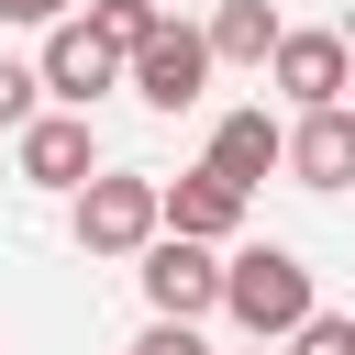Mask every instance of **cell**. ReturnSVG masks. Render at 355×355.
I'll return each instance as SVG.
<instances>
[{
  "label": "cell",
  "mask_w": 355,
  "mask_h": 355,
  "mask_svg": "<svg viewBox=\"0 0 355 355\" xmlns=\"http://www.w3.org/2000/svg\"><path fill=\"white\" fill-rule=\"evenodd\" d=\"M222 311H233L255 344H288L322 300H311V266H300L288 244H244V255H222Z\"/></svg>",
  "instance_id": "obj_1"
},
{
  "label": "cell",
  "mask_w": 355,
  "mask_h": 355,
  "mask_svg": "<svg viewBox=\"0 0 355 355\" xmlns=\"http://www.w3.org/2000/svg\"><path fill=\"white\" fill-rule=\"evenodd\" d=\"M155 233H166V178H144V166H100V178L78 189V255L122 266V255H144Z\"/></svg>",
  "instance_id": "obj_2"
},
{
  "label": "cell",
  "mask_w": 355,
  "mask_h": 355,
  "mask_svg": "<svg viewBox=\"0 0 355 355\" xmlns=\"http://www.w3.org/2000/svg\"><path fill=\"white\" fill-rule=\"evenodd\" d=\"M122 89H133L144 111H189V100L211 89V33H189V22H155V33L133 44Z\"/></svg>",
  "instance_id": "obj_3"
},
{
  "label": "cell",
  "mask_w": 355,
  "mask_h": 355,
  "mask_svg": "<svg viewBox=\"0 0 355 355\" xmlns=\"http://www.w3.org/2000/svg\"><path fill=\"white\" fill-rule=\"evenodd\" d=\"M133 277H144V300H155L166 322H200V311H222V255H211L200 233H155V244L133 255Z\"/></svg>",
  "instance_id": "obj_4"
},
{
  "label": "cell",
  "mask_w": 355,
  "mask_h": 355,
  "mask_svg": "<svg viewBox=\"0 0 355 355\" xmlns=\"http://www.w3.org/2000/svg\"><path fill=\"white\" fill-rule=\"evenodd\" d=\"M266 78H277V100H288V111H322V100H344V89H355V44H344V33H322V22H288V33H277V55H266Z\"/></svg>",
  "instance_id": "obj_5"
},
{
  "label": "cell",
  "mask_w": 355,
  "mask_h": 355,
  "mask_svg": "<svg viewBox=\"0 0 355 355\" xmlns=\"http://www.w3.org/2000/svg\"><path fill=\"white\" fill-rule=\"evenodd\" d=\"M11 166H22L33 189H67V200H78V189L100 178V133H89V111H33V122L11 133Z\"/></svg>",
  "instance_id": "obj_6"
},
{
  "label": "cell",
  "mask_w": 355,
  "mask_h": 355,
  "mask_svg": "<svg viewBox=\"0 0 355 355\" xmlns=\"http://www.w3.org/2000/svg\"><path fill=\"white\" fill-rule=\"evenodd\" d=\"M33 67H44V100H55V111H89L100 89H122V55L89 33V11L44 22V55H33Z\"/></svg>",
  "instance_id": "obj_7"
},
{
  "label": "cell",
  "mask_w": 355,
  "mask_h": 355,
  "mask_svg": "<svg viewBox=\"0 0 355 355\" xmlns=\"http://www.w3.org/2000/svg\"><path fill=\"white\" fill-rule=\"evenodd\" d=\"M288 178L300 189H355V100H322L288 122Z\"/></svg>",
  "instance_id": "obj_8"
},
{
  "label": "cell",
  "mask_w": 355,
  "mask_h": 355,
  "mask_svg": "<svg viewBox=\"0 0 355 355\" xmlns=\"http://www.w3.org/2000/svg\"><path fill=\"white\" fill-rule=\"evenodd\" d=\"M200 166H222L233 189H255V178H277V166H288V122H277V111H222Z\"/></svg>",
  "instance_id": "obj_9"
},
{
  "label": "cell",
  "mask_w": 355,
  "mask_h": 355,
  "mask_svg": "<svg viewBox=\"0 0 355 355\" xmlns=\"http://www.w3.org/2000/svg\"><path fill=\"white\" fill-rule=\"evenodd\" d=\"M244 200H255V189H233L222 166H189V178H166V233L233 244V233H244Z\"/></svg>",
  "instance_id": "obj_10"
},
{
  "label": "cell",
  "mask_w": 355,
  "mask_h": 355,
  "mask_svg": "<svg viewBox=\"0 0 355 355\" xmlns=\"http://www.w3.org/2000/svg\"><path fill=\"white\" fill-rule=\"evenodd\" d=\"M200 33H211V67H266V55H277V33H288V22H277V11H266V0H222V11H211V22H200Z\"/></svg>",
  "instance_id": "obj_11"
},
{
  "label": "cell",
  "mask_w": 355,
  "mask_h": 355,
  "mask_svg": "<svg viewBox=\"0 0 355 355\" xmlns=\"http://www.w3.org/2000/svg\"><path fill=\"white\" fill-rule=\"evenodd\" d=\"M155 22H166V11H155V0H89V33H100V44H111V55H122V67H133V44H144V33H155Z\"/></svg>",
  "instance_id": "obj_12"
},
{
  "label": "cell",
  "mask_w": 355,
  "mask_h": 355,
  "mask_svg": "<svg viewBox=\"0 0 355 355\" xmlns=\"http://www.w3.org/2000/svg\"><path fill=\"white\" fill-rule=\"evenodd\" d=\"M44 111V67H22V55H0V133H22Z\"/></svg>",
  "instance_id": "obj_13"
},
{
  "label": "cell",
  "mask_w": 355,
  "mask_h": 355,
  "mask_svg": "<svg viewBox=\"0 0 355 355\" xmlns=\"http://www.w3.org/2000/svg\"><path fill=\"white\" fill-rule=\"evenodd\" d=\"M288 355H355V322H344V311H311V322L288 333Z\"/></svg>",
  "instance_id": "obj_14"
},
{
  "label": "cell",
  "mask_w": 355,
  "mask_h": 355,
  "mask_svg": "<svg viewBox=\"0 0 355 355\" xmlns=\"http://www.w3.org/2000/svg\"><path fill=\"white\" fill-rule=\"evenodd\" d=\"M133 355H211V344H200V322H166V311H155V322L133 333Z\"/></svg>",
  "instance_id": "obj_15"
},
{
  "label": "cell",
  "mask_w": 355,
  "mask_h": 355,
  "mask_svg": "<svg viewBox=\"0 0 355 355\" xmlns=\"http://www.w3.org/2000/svg\"><path fill=\"white\" fill-rule=\"evenodd\" d=\"M78 0H0V22H67Z\"/></svg>",
  "instance_id": "obj_16"
},
{
  "label": "cell",
  "mask_w": 355,
  "mask_h": 355,
  "mask_svg": "<svg viewBox=\"0 0 355 355\" xmlns=\"http://www.w3.org/2000/svg\"><path fill=\"white\" fill-rule=\"evenodd\" d=\"M344 100H355V89H344Z\"/></svg>",
  "instance_id": "obj_17"
},
{
  "label": "cell",
  "mask_w": 355,
  "mask_h": 355,
  "mask_svg": "<svg viewBox=\"0 0 355 355\" xmlns=\"http://www.w3.org/2000/svg\"><path fill=\"white\" fill-rule=\"evenodd\" d=\"M255 355H266V344H255Z\"/></svg>",
  "instance_id": "obj_18"
}]
</instances>
